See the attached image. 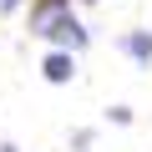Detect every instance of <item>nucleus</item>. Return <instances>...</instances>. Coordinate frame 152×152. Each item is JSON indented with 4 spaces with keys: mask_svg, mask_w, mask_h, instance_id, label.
<instances>
[{
    "mask_svg": "<svg viewBox=\"0 0 152 152\" xmlns=\"http://www.w3.org/2000/svg\"><path fill=\"white\" fill-rule=\"evenodd\" d=\"M31 36H46L56 51H66V56H76L86 46V31H81V20H76L71 10H51V5H36L31 10Z\"/></svg>",
    "mask_w": 152,
    "mask_h": 152,
    "instance_id": "nucleus-1",
    "label": "nucleus"
},
{
    "mask_svg": "<svg viewBox=\"0 0 152 152\" xmlns=\"http://www.w3.org/2000/svg\"><path fill=\"white\" fill-rule=\"evenodd\" d=\"M41 71H46V81H51V86H66L71 76H76V56H66V51H51Z\"/></svg>",
    "mask_w": 152,
    "mask_h": 152,
    "instance_id": "nucleus-2",
    "label": "nucleus"
},
{
    "mask_svg": "<svg viewBox=\"0 0 152 152\" xmlns=\"http://www.w3.org/2000/svg\"><path fill=\"white\" fill-rule=\"evenodd\" d=\"M122 51L147 66V61H152V31H127V36H122Z\"/></svg>",
    "mask_w": 152,
    "mask_h": 152,
    "instance_id": "nucleus-3",
    "label": "nucleus"
},
{
    "mask_svg": "<svg viewBox=\"0 0 152 152\" xmlns=\"http://www.w3.org/2000/svg\"><path fill=\"white\" fill-rule=\"evenodd\" d=\"M15 5H20V0H0V10H15Z\"/></svg>",
    "mask_w": 152,
    "mask_h": 152,
    "instance_id": "nucleus-4",
    "label": "nucleus"
},
{
    "mask_svg": "<svg viewBox=\"0 0 152 152\" xmlns=\"http://www.w3.org/2000/svg\"><path fill=\"white\" fill-rule=\"evenodd\" d=\"M0 152H15V147H10V142H0Z\"/></svg>",
    "mask_w": 152,
    "mask_h": 152,
    "instance_id": "nucleus-5",
    "label": "nucleus"
}]
</instances>
